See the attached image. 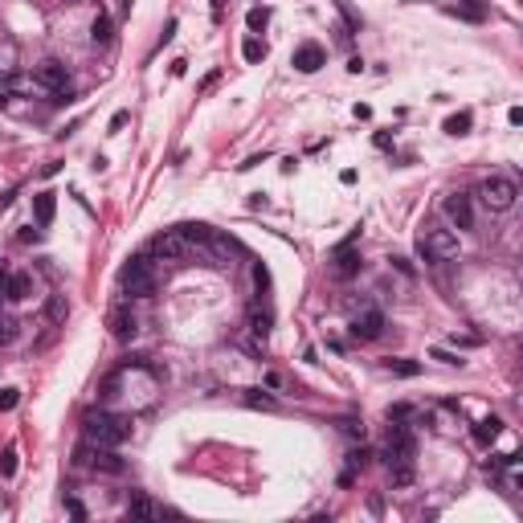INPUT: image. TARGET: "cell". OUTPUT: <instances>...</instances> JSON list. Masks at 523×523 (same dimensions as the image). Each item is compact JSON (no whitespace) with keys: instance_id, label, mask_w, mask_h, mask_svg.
Listing matches in <instances>:
<instances>
[{"instance_id":"obj_1","label":"cell","mask_w":523,"mask_h":523,"mask_svg":"<svg viewBox=\"0 0 523 523\" xmlns=\"http://www.w3.org/2000/svg\"><path fill=\"white\" fill-rule=\"evenodd\" d=\"M131 433V421L127 417H115V413H86L82 417V437L94 442V446H107V450H119Z\"/></svg>"},{"instance_id":"obj_2","label":"cell","mask_w":523,"mask_h":523,"mask_svg":"<svg viewBox=\"0 0 523 523\" xmlns=\"http://www.w3.org/2000/svg\"><path fill=\"white\" fill-rule=\"evenodd\" d=\"M417 253L426 262H450V258H458V233L454 229H426L417 237Z\"/></svg>"},{"instance_id":"obj_3","label":"cell","mask_w":523,"mask_h":523,"mask_svg":"<svg viewBox=\"0 0 523 523\" xmlns=\"http://www.w3.org/2000/svg\"><path fill=\"white\" fill-rule=\"evenodd\" d=\"M515 196H520V188H515L511 176H491V180L478 185V201H483L491 213H507V209H515Z\"/></svg>"},{"instance_id":"obj_4","label":"cell","mask_w":523,"mask_h":523,"mask_svg":"<svg viewBox=\"0 0 523 523\" xmlns=\"http://www.w3.org/2000/svg\"><path fill=\"white\" fill-rule=\"evenodd\" d=\"M119 282H123V290L131 295V299H152L155 295L152 262H148V258H131V262L123 266V274H119Z\"/></svg>"},{"instance_id":"obj_5","label":"cell","mask_w":523,"mask_h":523,"mask_svg":"<svg viewBox=\"0 0 523 523\" xmlns=\"http://www.w3.org/2000/svg\"><path fill=\"white\" fill-rule=\"evenodd\" d=\"M152 253L155 258H164V262H180L188 253V242L180 229H164V233H155L152 237Z\"/></svg>"},{"instance_id":"obj_6","label":"cell","mask_w":523,"mask_h":523,"mask_svg":"<svg viewBox=\"0 0 523 523\" xmlns=\"http://www.w3.org/2000/svg\"><path fill=\"white\" fill-rule=\"evenodd\" d=\"M356 237H360V229H356V233H352V237H348V242H343V246L336 249V262H331V274H336L339 282H348V278H356V274H360V253L352 249V242H356Z\"/></svg>"},{"instance_id":"obj_7","label":"cell","mask_w":523,"mask_h":523,"mask_svg":"<svg viewBox=\"0 0 523 523\" xmlns=\"http://www.w3.org/2000/svg\"><path fill=\"white\" fill-rule=\"evenodd\" d=\"M442 209H446V217H450L458 229H474V201H470L466 192H450V196L442 201Z\"/></svg>"},{"instance_id":"obj_8","label":"cell","mask_w":523,"mask_h":523,"mask_svg":"<svg viewBox=\"0 0 523 523\" xmlns=\"http://www.w3.org/2000/svg\"><path fill=\"white\" fill-rule=\"evenodd\" d=\"M33 82H37V86H45L49 94H58V91H65L70 74H65L62 62H54V58H49V62H41L37 70H33Z\"/></svg>"},{"instance_id":"obj_9","label":"cell","mask_w":523,"mask_h":523,"mask_svg":"<svg viewBox=\"0 0 523 523\" xmlns=\"http://www.w3.org/2000/svg\"><path fill=\"white\" fill-rule=\"evenodd\" d=\"M290 65H295V70H303V74H315L319 65H327V54H323V45H319V41H303V45L290 54Z\"/></svg>"},{"instance_id":"obj_10","label":"cell","mask_w":523,"mask_h":523,"mask_svg":"<svg viewBox=\"0 0 523 523\" xmlns=\"http://www.w3.org/2000/svg\"><path fill=\"white\" fill-rule=\"evenodd\" d=\"M380 331H384V315H380L376 307L360 311V315L352 319V336L356 339H380Z\"/></svg>"},{"instance_id":"obj_11","label":"cell","mask_w":523,"mask_h":523,"mask_svg":"<svg viewBox=\"0 0 523 523\" xmlns=\"http://www.w3.org/2000/svg\"><path fill=\"white\" fill-rule=\"evenodd\" d=\"M0 295H4L8 303H25V299L33 295V278L21 274V270H17V274H8V282L0 286Z\"/></svg>"},{"instance_id":"obj_12","label":"cell","mask_w":523,"mask_h":523,"mask_svg":"<svg viewBox=\"0 0 523 523\" xmlns=\"http://www.w3.org/2000/svg\"><path fill=\"white\" fill-rule=\"evenodd\" d=\"M94 470H102V474H123L127 462L119 458V450H107V446H94V458H91Z\"/></svg>"},{"instance_id":"obj_13","label":"cell","mask_w":523,"mask_h":523,"mask_svg":"<svg viewBox=\"0 0 523 523\" xmlns=\"http://www.w3.org/2000/svg\"><path fill=\"white\" fill-rule=\"evenodd\" d=\"M107 323H111V336H115V339H131L135 331H139V319H135L127 307L111 311V319H107Z\"/></svg>"},{"instance_id":"obj_14","label":"cell","mask_w":523,"mask_h":523,"mask_svg":"<svg viewBox=\"0 0 523 523\" xmlns=\"http://www.w3.org/2000/svg\"><path fill=\"white\" fill-rule=\"evenodd\" d=\"M127 515H135V520H159V515H164V507L152 503L143 491H135V494H131V503H127Z\"/></svg>"},{"instance_id":"obj_15","label":"cell","mask_w":523,"mask_h":523,"mask_svg":"<svg viewBox=\"0 0 523 523\" xmlns=\"http://www.w3.org/2000/svg\"><path fill=\"white\" fill-rule=\"evenodd\" d=\"M270 327H274V315H270V307H253V311H249V331H253L258 339L270 336Z\"/></svg>"},{"instance_id":"obj_16","label":"cell","mask_w":523,"mask_h":523,"mask_svg":"<svg viewBox=\"0 0 523 523\" xmlns=\"http://www.w3.org/2000/svg\"><path fill=\"white\" fill-rule=\"evenodd\" d=\"M499 433H503V421H499V417H487V421L474 426V442H478V446H491Z\"/></svg>"},{"instance_id":"obj_17","label":"cell","mask_w":523,"mask_h":523,"mask_svg":"<svg viewBox=\"0 0 523 523\" xmlns=\"http://www.w3.org/2000/svg\"><path fill=\"white\" fill-rule=\"evenodd\" d=\"M242 405H249V409H266V413L278 409V400L270 397V393H262V389H246V393H242Z\"/></svg>"},{"instance_id":"obj_18","label":"cell","mask_w":523,"mask_h":523,"mask_svg":"<svg viewBox=\"0 0 523 523\" xmlns=\"http://www.w3.org/2000/svg\"><path fill=\"white\" fill-rule=\"evenodd\" d=\"M33 209H37V221H41V225H49V221H54V213H58V201H54V192H37Z\"/></svg>"},{"instance_id":"obj_19","label":"cell","mask_w":523,"mask_h":523,"mask_svg":"<svg viewBox=\"0 0 523 523\" xmlns=\"http://www.w3.org/2000/svg\"><path fill=\"white\" fill-rule=\"evenodd\" d=\"M454 13L466 17V21H487V4H483V0H458Z\"/></svg>"},{"instance_id":"obj_20","label":"cell","mask_w":523,"mask_h":523,"mask_svg":"<svg viewBox=\"0 0 523 523\" xmlns=\"http://www.w3.org/2000/svg\"><path fill=\"white\" fill-rule=\"evenodd\" d=\"M393 487H413V462H389Z\"/></svg>"},{"instance_id":"obj_21","label":"cell","mask_w":523,"mask_h":523,"mask_svg":"<svg viewBox=\"0 0 523 523\" xmlns=\"http://www.w3.org/2000/svg\"><path fill=\"white\" fill-rule=\"evenodd\" d=\"M111 37H115V33H111V17H107V13H98V17H94V25H91V41H94V45H107Z\"/></svg>"},{"instance_id":"obj_22","label":"cell","mask_w":523,"mask_h":523,"mask_svg":"<svg viewBox=\"0 0 523 523\" xmlns=\"http://www.w3.org/2000/svg\"><path fill=\"white\" fill-rule=\"evenodd\" d=\"M384 368L393 372V376H417L421 364H417V360H384Z\"/></svg>"},{"instance_id":"obj_23","label":"cell","mask_w":523,"mask_h":523,"mask_svg":"<svg viewBox=\"0 0 523 523\" xmlns=\"http://www.w3.org/2000/svg\"><path fill=\"white\" fill-rule=\"evenodd\" d=\"M470 123H474V119H470V111H462V115H450V119H446V131H450V135H466Z\"/></svg>"},{"instance_id":"obj_24","label":"cell","mask_w":523,"mask_h":523,"mask_svg":"<svg viewBox=\"0 0 523 523\" xmlns=\"http://www.w3.org/2000/svg\"><path fill=\"white\" fill-rule=\"evenodd\" d=\"M242 54H246V62H262V58H266V41L249 37L246 45H242Z\"/></svg>"},{"instance_id":"obj_25","label":"cell","mask_w":523,"mask_h":523,"mask_svg":"<svg viewBox=\"0 0 523 523\" xmlns=\"http://www.w3.org/2000/svg\"><path fill=\"white\" fill-rule=\"evenodd\" d=\"M266 21H270V13H266V8H249L246 25H249L253 33H258V29H266Z\"/></svg>"},{"instance_id":"obj_26","label":"cell","mask_w":523,"mask_h":523,"mask_svg":"<svg viewBox=\"0 0 523 523\" xmlns=\"http://www.w3.org/2000/svg\"><path fill=\"white\" fill-rule=\"evenodd\" d=\"M0 474H4V478H13V474H17V450H13V446H8V450H4V458H0Z\"/></svg>"},{"instance_id":"obj_27","label":"cell","mask_w":523,"mask_h":523,"mask_svg":"<svg viewBox=\"0 0 523 523\" xmlns=\"http://www.w3.org/2000/svg\"><path fill=\"white\" fill-rule=\"evenodd\" d=\"M368 450H352V454H348V470H352V474H356V470H364V466H368Z\"/></svg>"},{"instance_id":"obj_28","label":"cell","mask_w":523,"mask_h":523,"mask_svg":"<svg viewBox=\"0 0 523 523\" xmlns=\"http://www.w3.org/2000/svg\"><path fill=\"white\" fill-rule=\"evenodd\" d=\"M17 400H21V393H17V389H0V413L17 409Z\"/></svg>"},{"instance_id":"obj_29","label":"cell","mask_w":523,"mask_h":523,"mask_svg":"<svg viewBox=\"0 0 523 523\" xmlns=\"http://www.w3.org/2000/svg\"><path fill=\"white\" fill-rule=\"evenodd\" d=\"M253 282H258V290L266 295V290H270V270H266V266H253Z\"/></svg>"},{"instance_id":"obj_30","label":"cell","mask_w":523,"mask_h":523,"mask_svg":"<svg viewBox=\"0 0 523 523\" xmlns=\"http://www.w3.org/2000/svg\"><path fill=\"white\" fill-rule=\"evenodd\" d=\"M339 430L348 433V437H364V421H352V417H348V421H343Z\"/></svg>"},{"instance_id":"obj_31","label":"cell","mask_w":523,"mask_h":523,"mask_svg":"<svg viewBox=\"0 0 523 523\" xmlns=\"http://www.w3.org/2000/svg\"><path fill=\"white\" fill-rule=\"evenodd\" d=\"M65 511H70V515H74V520H86V507H82V503H78V499H65Z\"/></svg>"},{"instance_id":"obj_32","label":"cell","mask_w":523,"mask_h":523,"mask_svg":"<svg viewBox=\"0 0 523 523\" xmlns=\"http://www.w3.org/2000/svg\"><path fill=\"white\" fill-rule=\"evenodd\" d=\"M65 311H70V307H65L62 299H54V303H49V315H54V319H65Z\"/></svg>"},{"instance_id":"obj_33","label":"cell","mask_w":523,"mask_h":523,"mask_svg":"<svg viewBox=\"0 0 523 523\" xmlns=\"http://www.w3.org/2000/svg\"><path fill=\"white\" fill-rule=\"evenodd\" d=\"M433 360H442V364H462L458 356H450V352H442V348H437V352H433Z\"/></svg>"},{"instance_id":"obj_34","label":"cell","mask_w":523,"mask_h":523,"mask_svg":"<svg viewBox=\"0 0 523 523\" xmlns=\"http://www.w3.org/2000/svg\"><path fill=\"white\" fill-rule=\"evenodd\" d=\"M507 123H511V127L523 123V111H520V107H511V111H507Z\"/></svg>"},{"instance_id":"obj_35","label":"cell","mask_w":523,"mask_h":523,"mask_svg":"<svg viewBox=\"0 0 523 523\" xmlns=\"http://www.w3.org/2000/svg\"><path fill=\"white\" fill-rule=\"evenodd\" d=\"M123 123H127V111H115V115H111V131H119Z\"/></svg>"},{"instance_id":"obj_36","label":"cell","mask_w":523,"mask_h":523,"mask_svg":"<svg viewBox=\"0 0 523 523\" xmlns=\"http://www.w3.org/2000/svg\"><path fill=\"white\" fill-rule=\"evenodd\" d=\"M8 339H13V327H8V331H0V343H8Z\"/></svg>"},{"instance_id":"obj_37","label":"cell","mask_w":523,"mask_h":523,"mask_svg":"<svg viewBox=\"0 0 523 523\" xmlns=\"http://www.w3.org/2000/svg\"><path fill=\"white\" fill-rule=\"evenodd\" d=\"M221 4H225V0H213V8H217V13H221Z\"/></svg>"},{"instance_id":"obj_38","label":"cell","mask_w":523,"mask_h":523,"mask_svg":"<svg viewBox=\"0 0 523 523\" xmlns=\"http://www.w3.org/2000/svg\"><path fill=\"white\" fill-rule=\"evenodd\" d=\"M4 102H8V98H4V91H0V107H4Z\"/></svg>"}]
</instances>
